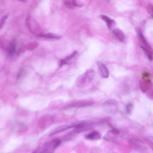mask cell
<instances>
[{
    "label": "cell",
    "instance_id": "obj_12",
    "mask_svg": "<svg viewBox=\"0 0 153 153\" xmlns=\"http://www.w3.org/2000/svg\"><path fill=\"white\" fill-rule=\"evenodd\" d=\"M139 35L140 38L146 47L147 48L150 50L151 51H152V50L151 47L148 44L145 38H144L143 33L141 30H140L139 32Z\"/></svg>",
    "mask_w": 153,
    "mask_h": 153
},
{
    "label": "cell",
    "instance_id": "obj_20",
    "mask_svg": "<svg viewBox=\"0 0 153 153\" xmlns=\"http://www.w3.org/2000/svg\"><path fill=\"white\" fill-rule=\"evenodd\" d=\"M18 1L23 3H25L27 2L28 0H18Z\"/></svg>",
    "mask_w": 153,
    "mask_h": 153
},
{
    "label": "cell",
    "instance_id": "obj_18",
    "mask_svg": "<svg viewBox=\"0 0 153 153\" xmlns=\"http://www.w3.org/2000/svg\"><path fill=\"white\" fill-rule=\"evenodd\" d=\"M112 132L113 134H118L119 133V131L117 129L113 128L112 130Z\"/></svg>",
    "mask_w": 153,
    "mask_h": 153
},
{
    "label": "cell",
    "instance_id": "obj_15",
    "mask_svg": "<svg viewBox=\"0 0 153 153\" xmlns=\"http://www.w3.org/2000/svg\"><path fill=\"white\" fill-rule=\"evenodd\" d=\"M8 17V14H5L1 18V21H0V28L1 29L3 27Z\"/></svg>",
    "mask_w": 153,
    "mask_h": 153
},
{
    "label": "cell",
    "instance_id": "obj_3",
    "mask_svg": "<svg viewBox=\"0 0 153 153\" xmlns=\"http://www.w3.org/2000/svg\"><path fill=\"white\" fill-rule=\"evenodd\" d=\"M62 141L59 139H55L45 143L43 146L42 152L50 153L53 152L60 144Z\"/></svg>",
    "mask_w": 153,
    "mask_h": 153
},
{
    "label": "cell",
    "instance_id": "obj_8",
    "mask_svg": "<svg viewBox=\"0 0 153 153\" xmlns=\"http://www.w3.org/2000/svg\"><path fill=\"white\" fill-rule=\"evenodd\" d=\"M38 37H43L49 39L58 40L62 38V36L54 33H49L47 34H41L37 35Z\"/></svg>",
    "mask_w": 153,
    "mask_h": 153
},
{
    "label": "cell",
    "instance_id": "obj_2",
    "mask_svg": "<svg viewBox=\"0 0 153 153\" xmlns=\"http://www.w3.org/2000/svg\"><path fill=\"white\" fill-rule=\"evenodd\" d=\"M26 25L30 32L38 35L42 34L40 26L35 20L31 16H28L26 19Z\"/></svg>",
    "mask_w": 153,
    "mask_h": 153
},
{
    "label": "cell",
    "instance_id": "obj_17",
    "mask_svg": "<svg viewBox=\"0 0 153 153\" xmlns=\"http://www.w3.org/2000/svg\"><path fill=\"white\" fill-rule=\"evenodd\" d=\"M133 105L132 103H130L128 104L126 106V111L127 113L130 114L131 113L133 108Z\"/></svg>",
    "mask_w": 153,
    "mask_h": 153
},
{
    "label": "cell",
    "instance_id": "obj_11",
    "mask_svg": "<svg viewBox=\"0 0 153 153\" xmlns=\"http://www.w3.org/2000/svg\"><path fill=\"white\" fill-rule=\"evenodd\" d=\"M141 89L143 93L146 92L149 88V84L146 80L142 79L140 81Z\"/></svg>",
    "mask_w": 153,
    "mask_h": 153
},
{
    "label": "cell",
    "instance_id": "obj_7",
    "mask_svg": "<svg viewBox=\"0 0 153 153\" xmlns=\"http://www.w3.org/2000/svg\"><path fill=\"white\" fill-rule=\"evenodd\" d=\"M101 18L102 20L106 23L108 28L110 30L113 27V24L115 23L114 20L110 19L104 15H101Z\"/></svg>",
    "mask_w": 153,
    "mask_h": 153
},
{
    "label": "cell",
    "instance_id": "obj_19",
    "mask_svg": "<svg viewBox=\"0 0 153 153\" xmlns=\"http://www.w3.org/2000/svg\"><path fill=\"white\" fill-rule=\"evenodd\" d=\"M147 140L153 145V137H147Z\"/></svg>",
    "mask_w": 153,
    "mask_h": 153
},
{
    "label": "cell",
    "instance_id": "obj_6",
    "mask_svg": "<svg viewBox=\"0 0 153 153\" xmlns=\"http://www.w3.org/2000/svg\"><path fill=\"white\" fill-rule=\"evenodd\" d=\"M112 33L120 41L122 42L124 40L125 34L120 29L118 28H115L113 30Z\"/></svg>",
    "mask_w": 153,
    "mask_h": 153
},
{
    "label": "cell",
    "instance_id": "obj_13",
    "mask_svg": "<svg viewBox=\"0 0 153 153\" xmlns=\"http://www.w3.org/2000/svg\"><path fill=\"white\" fill-rule=\"evenodd\" d=\"M141 47L144 51L148 59L150 60H152V59L153 57L151 51L147 48H145L142 46H141Z\"/></svg>",
    "mask_w": 153,
    "mask_h": 153
},
{
    "label": "cell",
    "instance_id": "obj_14",
    "mask_svg": "<svg viewBox=\"0 0 153 153\" xmlns=\"http://www.w3.org/2000/svg\"><path fill=\"white\" fill-rule=\"evenodd\" d=\"M77 52L76 51H74L71 55L68 56L65 59H64L67 64H68L69 61L74 58L77 55Z\"/></svg>",
    "mask_w": 153,
    "mask_h": 153
},
{
    "label": "cell",
    "instance_id": "obj_1",
    "mask_svg": "<svg viewBox=\"0 0 153 153\" xmlns=\"http://www.w3.org/2000/svg\"><path fill=\"white\" fill-rule=\"evenodd\" d=\"M96 74L95 71L91 69H89L79 76L76 80V84L79 87L85 86L94 79Z\"/></svg>",
    "mask_w": 153,
    "mask_h": 153
},
{
    "label": "cell",
    "instance_id": "obj_9",
    "mask_svg": "<svg viewBox=\"0 0 153 153\" xmlns=\"http://www.w3.org/2000/svg\"><path fill=\"white\" fill-rule=\"evenodd\" d=\"M16 42L14 40H13L9 44L8 48V53L10 56H13L16 52Z\"/></svg>",
    "mask_w": 153,
    "mask_h": 153
},
{
    "label": "cell",
    "instance_id": "obj_16",
    "mask_svg": "<svg viewBox=\"0 0 153 153\" xmlns=\"http://www.w3.org/2000/svg\"><path fill=\"white\" fill-rule=\"evenodd\" d=\"M147 8L148 13L153 18V5L151 4H149Z\"/></svg>",
    "mask_w": 153,
    "mask_h": 153
},
{
    "label": "cell",
    "instance_id": "obj_5",
    "mask_svg": "<svg viewBox=\"0 0 153 153\" xmlns=\"http://www.w3.org/2000/svg\"><path fill=\"white\" fill-rule=\"evenodd\" d=\"M86 138L90 140H96L101 138V135L97 131H94L86 135Z\"/></svg>",
    "mask_w": 153,
    "mask_h": 153
},
{
    "label": "cell",
    "instance_id": "obj_10",
    "mask_svg": "<svg viewBox=\"0 0 153 153\" xmlns=\"http://www.w3.org/2000/svg\"><path fill=\"white\" fill-rule=\"evenodd\" d=\"M64 3L67 7L71 9H73L76 7L81 6V5H79L76 3L75 0H67Z\"/></svg>",
    "mask_w": 153,
    "mask_h": 153
},
{
    "label": "cell",
    "instance_id": "obj_4",
    "mask_svg": "<svg viewBox=\"0 0 153 153\" xmlns=\"http://www.w3.org/2000/svg\"><path fill=\"white\" fill-rule=\"evenodd\" d=\"M97 64L101 77L104 79L108 78L109 77V72L105 65L100 62H98Z\"/></svg>",
    "mask_w": 153,
    "mask_h": 153
}]
</instances>
